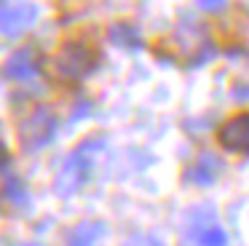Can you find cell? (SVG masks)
Listing matches in <instances>:
<instances>
[{"label": "cell", "instance_id": "cell-1", "mask_svg": "<svg viewBox=\"0 0 249 246\" xmlns=\"http://www.w3.org/2000/svg\"><path fill=\"white\" fill-rule=\"evenodd\" d=\"M54 67H56V72L65 75V78H72V80L83 78V75H89L97 67V48L89 40H83V37L67 40L65 46L56 51Z\"/></svg>", "mask_w": 249, "mask_h": 246}, {"label": "cell", "instance_id": "cell-2", "mask_svg": "<svg viewBox=\"0 0 249 246\" xmlns=\"http://www.w3.org/2000/svg\"><path fill=\"white\" fill-rule=\"evenodd\" d=\"M56 131V118L49 107H38L33 115H27L22 123H19V142L27 153H35V150L46 147L51 142Z\"/></svg>", "mask_w": 249, "mask_h": 246}, {"label": "cell", "instance_id": "cell-3", "mask_svg": "<svg viewBox=\"0 0 249 246\" xmlns=\"http://www.w3.org/2000/svg\"><path fill=\"white\" fill-rule=\"evenodd\" d=\"M217 142L231 153L249 155V112H238V115L228 118L217 131Z\"/></svg>", "mask_w": 249, "mask_h": 246}, {"label": "cell", "instance_id": "cell-4", "mask_svg": "<svg viewBox=\"0 0 249 246\" xmlns=\"http://www.w3.org/2000/svg\"><path fill=\"white\" fill-rule=\"evenodd\" d=\"M38 19V8L33 3H3L0 5V27L3 35L14 37Z\"/></svg>", "mask_w": 249, "mask_h": 246}, {"label": "cell", "instance_id": "cell-5", "mask_svg": "<svg viewBox=\"0 0 249 246\" xmlns=\"http://www.w3.org/2000/svg\"><path fill=\"white\" fill-rule=\"evenodd\" d=\"M83 150H75V153L67 158V163L62 166L59 176H56V193L59 195H70V193L78 190V185L83 182V176H86V169H89V160L83 158Z\"/></svg>", "mask_w": 249, "mask_h": 246}, {"label": "cell", "instance_id": "cell-6", "mask_svg": "<svg viewBox=\"0 0 249 246\" xmlns=\"http://www.w3.org/2000/svg\"><path fill=\"white\" fill-rule=\"evenodd\" d=\"M35 70H38V62H35L33 51H17L11 59H8L6 64V78H14V80H27L35 75Z\"/></svg>", "mask_w": 249, "mask_h": 246}, {"label": "cell", "instance_id": "cell-7", "mask_svg": "<svg viewBox=\"0 0 249 246\" xmlns=\"http://www.w3.org/2000/svg\"><path fill=\"white\" fill-rule=\"evenodd\" d=\"M217 169H220V160H217V158H209V155H201L198 163L190 166L188 176H190L193 182H198V185H212Z\"/></svg>", "mask_w": 249, "mask_h": 246}, {"label": "cell", "instance_id": "cell-8", "mask_svg": "<svg viewBox=\"0 0 249 246\" xmlns=\"http://www.w3.org/2000/svg\"><path fill=\"white\" fill-rule=\"evenodd\" d=\"M105 233V228L99 222H86V225H78V230L72 233L70 244L67 246H94V241Z\"/></svg>", "mask_w": 249, "mask_h": 246}, {"label": "cell", "instance_id": "cell-9", "mask_svg": "<svg viewBox=\"0 0 249 246\" xmlns=\"http://www.w3.org/2000/svg\"><path fill=\"white\" fill-rule=\"evenodd\" d=\"M110 40H113L115 46H121V48H137L142 43V37L137 35L134 27L115 24V27H110Z\"/></svg>", "mask_w": 249, "mask_h": 246}, {"label": "cell", "instance_id": "cell-10", "mask_svg": "<svg viewBox=\"0 0 249 246\" xmlns=\"http://www.w3.org/2000/svg\"><path fill=\"white\" fill-rule=\"evenodd\" d=\"M201 244L204 246H228V233L222 228H206L204 235H201Z\"/></svg>", "mask_w": 249, "mask_h": 246}, {"label": "cell", "instance_id": "cell-11", "mask_svg": "<svg viewBox=\"0 0 249 246\" xmlns=\"http://www.w3.org/2000/svg\"><path fill=\"white\" fill-rule=\"evenodd\" d=\"M124 246H161L158 241H153V238H145V235H140V238H131L129 244H124Z\"/></svg>", "mask_w": 249, "mask_h": 246}, {"label": "cell", "instance_id": "cell-12", "mask_svg": "<svg viewBox=\"0 0 249 246\" xmlns=\"http://www.w3.org/2000/svg\"><path fill=\"white\" fill-rule=\"evenodd\" d=\"M201 8H206V11H220V8H225V3H220V0H212V3H209V0H201Z\"/></svg>", "mask_w": 249, "mask_h": 246}]
</instances>
